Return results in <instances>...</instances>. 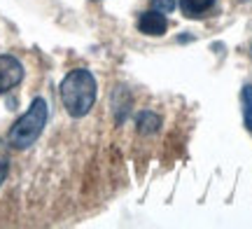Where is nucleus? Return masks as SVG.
Segmentation results:
<instances>
[{"mask_svg": "<svg viewBox=\"0 0 252 229\" xmlns=\"http://www.w3.org/2000/svg\"><path fill=\"white\" fill-rule=\"evenodd\" d=\"M61 101L70 117H84L96 103V77L87 68H77L63 77Z\"/></svg>", "mask_w": 252, "mask_h": 229, "instance_id": "1", "label": "nucleus"}, {"mask_svg": "<svg viewBox=\"0 0 252 229\" xmlns=\"http://www.w3.org/2000/svg\"><path fill=\"white\" fill-rule=\"evenodd\" d=\"M47 117H49L47 101L45 98H35V101L31 103V108L14 122V127L9 129L7 143L12 147H17V150H28L37 138L42 136Z\"/></svg>", "mask_w": 252, "mask_h": 229, "instance_id": "2", "label": "nucleus"}, {"mask_svg": "<svg viewBox=\"0 0 252 229\" xmlns=\"http://www.w3.org/2000/svg\"><path fill=\"white\" fill-rule=\"evenodd\" d=\"M24 80V65L12 54H0V94H7Z\"/></svg>", "mask_w": 252, "mask_h": 229, "instance_id": "3", "label": "nucleus"}, {"mask_svg": "<svg viewBox=\"0 0 252 229\" xmlns=\"http://www.w3.org/2000/svg\"><path fill=\"white\" fill-rule=\"evenodd\" d=\"M166 28H168V21H166V17H163L161 12H157V9L143 12L140 19H138V31L145 33V35L159 37L166 33Z\"/></svg>", "mask_w": 252, "mask_h": 229, "instance_id": "4", "label": "nucleus"}, {"mask_svg": "<svg viewBox=\"0 0 252 229\" xmlns=\"http://www.w3.org/2000/svg\"><path fill=\"white\" fill-rule=\"evenodd\" d=\"M217 0H180V12L187 19H203L215 9Z\"/></svg>", "mask_w": 252, "mask_h": 229, "instance_id": "5", "label": "nucleus"}, {"mask_svg": "<svg viewBox=\"0 0 252 229\" xmlns=\"http://www.w3.org/2000/svg\"><path fill=\"white\" fill-rule=\"evenodd\" d=\"M161 127V117L157 115V112H150V110H143L138 115V131L143 133V136H152L157 133Z\"/></svg>", "mask_w": 252, "mask_h": 229, "instance_id": "6", "label": "nucleus"}, {"mask_svg": "<svg viewBox=\"0 0 252 229\" xmlns=\"http://www.w3.org/2000/svg\"><path fill=\"white\" fill-rule=\"evenodd\" d=\"M241 98H243V117H245V127L252 131V84L243 87V94H241Z\"/></svg>", "mask_w": 252, "mask_h": 229, "instance_id": "7", "label": "nucleus"}, {"mask_svg": "<svg viewBox=\"0 0 252 229\" xmlns=\"http://www.w3.org/2000/svg\"><path fill=\"white\" fill-rule=\"evenodd\" d=\"M9 173V155H7V145L0 140V185L5 183V178Z\"/></svg>", "mask_w": 252, "mask_h": 229, "instance_id": "8", "label": "nucleus"}, {"mask_svg": "<svg viewBox=\"0 0 252 229\" xmlns=\"http://www.w3.org/2000/svg\"><path fill=\"white\" fill-rule=\"evenodd\" d=\"M178 7V0H152V9L161 12V14H168Z\"/></svg>", "mask_w": 252, "mask_h": 229, "instance_id": "9", "label": "nucleus"}]
</instances>
